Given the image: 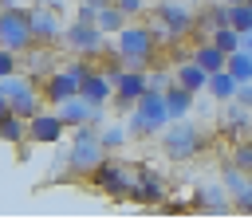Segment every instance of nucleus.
Segmentation results:
<instances>
[{"label":"nucleus","instance_id":"nucleus-1","mask_svg":"<svg viewBox=\"0 0 252 224\" xmlns=\"http://www.w3.org/2000/svg\"><path fill=\"white\" fill-rule=\"evenodd\" d=\"M106 157H110V149L102 145V134H98L94 122L71 130V145H67V177H91Z\"/></svg>","mask_w":252,"mask_h":224},{"label":"nucleus","instance_id":"nucleus-2","mask_svg":"<svg viewBox=\"0 0 252 224\" xmlns=\"http://www.w3.org/2000/svg\"><path fill=\"white\" fill-rule=\"evenodd\" d=\"M169 122H173V118H169V106H165V90H154V86H150V90L130 106V114H126V130H130L134 141L158 138Z\"/></svg>","mask_w":252,"mask_h":224},{"label":"nucleus","instance_id":"nucleus-3","mask_svg":"<svg viewBox=\"0 0 252 224\" xmlns=\"http://www.w3.org/2000/svg\"><path fill=\"white\" fill-rule=\"evenodd\" d=\"M158 28L150 24H122V31L114 35V55L126 63V67H150L154 55H158Z\"/></svg>","mask_w":252,"mask_h":224},{"label":"nucleus","instance_id":"nucleus-4","mask_svg":"<svg viewBox=\"0 0 252 224\" xmlns=\"http://www.w3.org/2000/svg\"><path fill=\"white\" fill-rule=\"evenodd\" d=\"M158 141H161V153H165L169 161H189V157L201 153L205 134H201L197 122H189V118H173V122L158 134Z\"/></svg>","mask_w":252,"mask_h":224},{"label":"nucleus","instance_id":"nucleus-5","mask_svg":"<svg viewBox=\"0 0 252 224\" xmlns=\"http://www.w3.org/2000/svg\"><path fill=\"white\" fill-rule=\"evenodd\" d=\"M0 47H8V51H16V55L35 47L32 8H20V4H4V8H0Z\"/></svg>","mask_w":252,"mask_h":224},{"label":"nucleus","instance_id":"nucleus-6","mask_svg":"<svg viewBox=\"0 0 252 224\" xmlns=\"http://www.w3.org/2000/svg\"><path fill=\"white\" fill-rule=\"evenodd\" d=\"M91 67H94V63H87L83 55H79V59H71V63H63V67H51V75L43 79V98L59 106L63 98L79 94V83H83V75H87Z\"/></svg>","mask_w":252,"mask_h":224},{"label":"nucleus","instance_id":"nucleus-7","mask_svg":"<svg viewBox=\"0 0 252 224\" xmlns=\"http://www.w3.org/2000/svg\"><path fill=\"white\" fill-rule=\"evenodd\" d=\"M91 185L102 189V193H110V196H118V200H130V193H134V165L106 157V161L91 173Z\"/></svg>","mask_w":252,"mask_h":224},{"label":"nucleus","instance_id":"nucleus-8","mask_svg":"<svg viewBox=\"0 0 252 224\" xmlns=\"http://www.w3.org/2000/svg\"><path fill=\"white\" fill-rule=\"evenodd\" d=\"M102 39H106V31L98 28V20H75V24L63 28V43H67L75 55H83V59H98V55L106 51Z\"/></svg>","mask_w":252,"mask_h":224},{"label":"nucleus","instance_id":"nucleus-9","mask_svg":"<svg viewBox=\"0 0 252 224\" xmlns=\"http://www.w3.org/2000/svg\"><path fill=\"white\" fill-rule=\"evenodd\" d=\"M0 86H4L8 102H12V114L32 118V114H39V110H43V94L35 90V79H24V75L16 71V75L0 79Z\"/></svg>","mask_w":252,"mask_h":224},{"label":"nucleus","instance_id":"nucleus-10","mask_svg":"<svg viewBox=\"0 0 252 224\" xmlns=\"http://www.w3.org/2000/svg\"><path fill=\"white\" fill-rule=\"evenodd\" d=\"M158 35L161 39H181L197 28V12H189V4H158Z\"/></svg>","mask_w":252,"mask_h":224},{"label":"nucleus","instance_id":"nucleus-11","mask_svg":"<svg viewBox=\"0 0 252 224\" xmlns=\"http://www.w3.org/2000/svg\"><path fill=\"white\" fill-rule=\"evenodd\" d=\"M134 204H161L165 200V181L154 165H134V193H130Z\"/></svg>","mask_w":252,"mask_h":224},{"label":"nucleus","instance_id":"nucleus-12","mask_svg":"<svg viewBox=\"0 0 252 224\" xmlns=\"http://www.w3.org/2000/svg\"><path fill=\"white\" fill-rule=\"evenodd\" d=\"M63 134H67V122L59 118V110H39V114H32V118H28V141L55 145Z\"/></svg>","mask_w":252,"mask_h":224},{"label":"nucleus","instance_id":"nucleus-13","mask_svg":"<svg viewBox=\"0 0 252 224\" xmlns=\"http://www.w3.org/2000/svg\"><path fill=\"white\" fill-rule=\"evenodd\" d=\"M150 90V79H146V71L142 67H126L118 79H114V102L126 110V106H134L142 94Z\"/></svg>","mask_w":252,"mask_h":224},{"label":"nucleus","instance_id":"nucleus-14","mask_svg":"<svg viewBox=\"0 0 252 224\" xmlns=\"http://www.w3.org/2000/svg\"><path fill=\"white\" fill-rule=\"evenodd\" d=\"M59 118L67 122V130H75V126H87V122L102 126V106L87 102L83 94H71V98H63V102H59Z\"/></svg>","mask_w":252,"mask_h":224},{"label":"nucleus","instance_id":"nucleus-15","mask_svg":"<svg viewBox=\"0 0 252 224\" xmlns=\"http://www.w3.org/2000/svg\"><path fill=\"white\" fill-rule=\"evenodd\" d=\"M79 94H83L87 102H94V106H106V102L114 98V83H110V75H106V71L91 67V71L83 75V83H79Z\"/></svg>","mask_w":252,"mask_h":224},{"label":"nucleus","instance_id":"nucleus-16","mask_svg":"<svg viewBox=\"0 0 252 224\" xmlns=\"http://www.w3.org/2000/svg\"><path fill=\"white\" fill-rule=\"evenodd\" d=\"M32 31H35L39 47H51L55 39H63V24L51 8H32Z\"/></svg>","mask_w":252,"mask_h":224},{"label":"nucleus","instance_id":"nucleus-17","mask_svg":"<svg viewBox=\"0 0 252 224\" xmlns=\"http://www.w3.org/2000/svg\"><path fill=\"white\" fill-rule=\"evenodd\" d=\"M232 193L220 185V181H213V185H201L197 193H193V208H201V212H228L232 204Z\"/></svg>","mask_w":252,"mask_h":224},{"label":"nucleus","instance_id":"nucleus-18","mask_svg":"<svg viewBox=\"0 0 252 224\" xmlns=\"http://www.w3.org/2000/svg\"><path fill=\"white\" fill-rule=\"evenodd\" d=\"M193 98H197V94L173 79V83L165 86V106H169V118H189V106H193Z\"/></svg>","mask_w":252,"mask_h":224},{"label":"nucleus","instance_id":"nucleus-19","mask_svg":"<svg viewBox=\"0 0 252 224\" xmlns=\"http://www.w3.org/2000/svg\"><path fill=\"white\" fill-rule=\"evenodd\" d=\"M236 86H240V83L232 79V71H228V67L213 71V75H209V83H205V90H209L217 102H228V98H236Z\"/></svg>","mask_w":252,"mask_h":224},{"label":"nucleus","instance_id":"nucleus-20","mask_svg":"<svg viewBox=\"0 0 252 224\" xmlns=\"http://www.w3.org/2000/svg\"><path fill=\"white\" fill-rule=\"evenodd\" d=\"M173 79H177L181 86H189V90L197 94V90H205V83H209V71H205L201 63H193V59H185V63H181V67L173 71Z\"/></svg>","mask_w":252,"mask_h":224},{"label":"nucleus","instance_id":"nucleus-21","mask_svg":"<svg viewBox=\"0 0 252 224\" xmlns=\"http://www.w3.org/2000/svg\"><path fill=\"white\" fill-rule=\"evenodd\" d=\"M189 59H193V63H201V67H205V71L213 75V71H220V67H224V59H228V55H224V51H220V47H217V43L209 39V43H197Z\"/></svg>","mask_w":252,"mask_h":224},{"label":"nucleus","instance_id":"nucleus-22","mask_svg":"<svg viewBox=\"0 0 252 224\" xmlns=\"http://www.w3.org/2000/svg\"><path fill=\"white\" fill-rule=\"evenodd\" d=\"M0 141H8V145H24V141H28V118H20V114H4V118H0Z\"/></svg>","mask_w":252,"mask_h":224},{"label":"nucleus","instance_id":"nucleus-23","mask_svg":"<svg viewBox=\"0 0 252 224\" xmlns=\"http://www.w3.org/2000/svg\"><path fill=\"white\" fill-rule=\"evenodd\" d=\"M224 67L232 71V79H236V83H252V51L236 47V51L224 59Z\"/></svg>","mask_w":252,"mask_h":224},{"label":"nucleus","instance_id":"nucleus-24","mask_svg":"<svg viewBox=\"0 0 252 224\" xmlns=\"http://www.w3.org/2000/svg\"><path fill=\"white\" fill-rule=\"evenodd\" d=\"M122 24H126V12H122V8L110 0V4L98 12V28H102L106 35H118V31H122Z\"/></svg>","mask_w":252,"mask_h":224},{"label":"nucleus","instance_id":"nucleus-25","mask_svg":"<svg viewBox=\"0 0 252 224\" xmlns=\"http://www.w3.org/2000/svg\"><path fill=\"white\" fill-rule=\"evenodd\" d=\"M228 28H236L240 35H244V31H252V4H248V0L228 4Z\"/></svg>","mask_w":252,"mask_h":224},{"label":"nucleus","instance_id":"nucleus-26","mask_svg":"<svg viewBox=\"0 0 252 224\" xmlns=\"http://www.w3.org/2000/svg\"><path fill=\"white\" fill-rule=\"evenodd\" d=\"M197 24H205V28H209V35H213L217 28H224V24H228V4H220V0H217L213 8H205V16H197Z\"/></svg>","mask_w":252,"mask_h":224},{"label":"nucleus","instance_id":"nucleus-27","mask_svg":"<svg viewBox=\"0 0 252 224\" xmlns=\"http://www.w3.org/2000/svg\"><path fill=\"white\" fill-rule=\"evenodd\" d=\"M209 39H213V43H217V47H220L224 55H232V51L240 47V31H236V28H228V24H224V28H217V31L209 35Z\"/></svg>","mask_w":252,"mask_h":224},{"label":"nucleus","instance_id":"nucleus-28","mask_svg":"<svg viewBox=\"0 0 252 224\" xmlns=\"http://www.w3.org/2000/svg\"><path fill=\"white\" fill-rule=\"evenodd\" d=\"M98 134H102V145H106V149H118V145H126V141H130L126 122H114V126H106V130H98Z\"/></svg>","mask_w":252,"mask_h":224},{"label":"nucleus","instance_id":"nucleus-29","mask_svg":"<svg viewBox=\"0 0 252 224\" xmlns=\"http://www.w3.org/2000/svg\"><path fill=\"white\" fill-rule=\"evenodd\" d=\"M232 165H236V169H244V173L252 177V134L236 141V149H232Z\"/></svg>","mask_w":252,"mask_h":224},{"label":"nucleus","instance_id":"nucleus-30","mask_svg":"<svg viewBox=\"0 0 252 224\" xmlns=\"http://www.w3.org/2000/svg\"><path fill=\"white\" fill-rule=\"evenodd\" d=\"M220 185H224V189H228V193L236 196V193H240V189L248 185V173H244V169H236V165H228V169L220 173Z\"/></svg>","mask_w":252,"mask_h":224},{"label":"nucleus","instance_id":"nucleus-31","mask_svg":"<svg viewBox=\"0 0 252 224\" xmlns=\"http://www.w3.org/2000/svg\"><path fill=\"white\" fill-rule=\"evenodd\" d=\"M16 71H20V55L8 51V47H0V79H8V75H16Z\"/></svg>","mask_w":252,"mask_h":224},{"label":"nucleus","instance_id":"nucleus-32","mask_svg":"<svg viewBox=\"0 0 252 224\" xmlns=\"http://www.w3.org/2000/svg\"><path fill=\"white\" fill-rule=\"evenodd\" d=\"M232 200H236V204H232L236 212H252V177H248V185H244V189H240Z\"/></svg>","mask_w":252,"mask_h":224},{"label":"nucleus","instance_id":"nucleus-33","mask_svg":"<svg viewBox=\"0 0 252 224\" xmlns=\"http://www.w3.org/2000/svg\"><path fill=\"white\" fill-rule=\"evenodd\" d=\"M146 79H150V86H154V90H165V86L173 83V79H169L165 71H146Z\"/></svg>","mask_w":252,"mask_h":224},{"label":"nucleus","instance_id":"nucleus-34","mask_svg":"<svg viewBox=\"0 0 252 224\" xmlns=\"http://www.w3.org/2000/svg\"><path fill=\"white\" fill-rule=\"evenodd\" d=\"M236 102L252 110V83H240V86H236Z\"/></svg>","mask_w":252,"mask_h":224},{"label":"nucleus","instance_id":"nucleus-35","mask_svg":"<svg viewBox=\"0 0 252 224\" xmlns=\"http://www.w3.org/2000/svg\"><path fill=\"white\" fill-rule=\"evenodd\" d=\"M114 4H118L126 16H138V12H142V0H114Z\"/></svg>","mask_w":252,"mask_h":224},{"label":"nucleus","instance_id":"nucleus-36","mask_svg":"<svg viewBox=\"0 0 252 224\" xmlns=\"http://www.w3.org/2000/svg\"><path fill=\"white\" fill-rule=\"evenodd\" d=\"M4 114H12V102H8V94H4V86H0V118Z\"/></svg>","mask_w":252,"mask_h":224},{"label":"nucleus","instance_id":"nucleus-37","mask_svg":"<svg viewBox=\"0 0 252 224\" xmlns=\"http://www.w3.org/2000/svg\"><path fill=\"white\" fill-rule=\"evenodd\" d=\"M83 4H87V8H94V12H102V8L110 4V0H83Z\"/></svg>","mask_w":252,"mask_h":224},{"label":"nucleus","instance_id":"nucleus-38","mask_svg":"<svg viewBox=\"0 0 252 224\" xmlns=\"http://www.w3.org/2000/svg\"><path fill=\"white\" fill-rule=\"evenodd\" d=\"M185 4H201V0H185Z\"/></svg>","mask_w":252,"mask_h":224},{"label":"nucleus","instance_id":"nucleus-39","mask_svg":"<svg viewBox=\"0 0 252 224\" xmlns=\"http://www.w3.org/2000/svg\"><path fill=\"white\" fill-rule=\"evenodd\" d=\"M220 4H236V0H220Z\"/></svg>","mask_w":252,"mask_h":224},{"label":"nucleus","instance_id":"nucleus-40","mask_svg":"<svg viewBox=\"0 0 252 224\" xmlns=\"http://www.w3.org/2000/svg\"><path fill=\"white\" fill-rule=\"evenodd\" d=\"M248 134H252V122H248Z\"/></svg>","mask_w":252,"mask_h":224},{"label":"nucleus","instance_id":"nucleus-41","mask_svg":"<svg viewBox=\"0 0 252 224\" xmlns=\"http://www.w3.org/2000/svg\"><path fill=\"white\" fill-rule=\"evenodd\" d=\"M248 4H252V0H248Z\"/></svg>","mask_w":252,"mask_h":224}]
</instances>
